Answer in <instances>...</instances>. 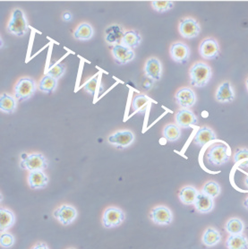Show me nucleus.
I'll return each mask as SVG.
<instances>
[{
    "instance_id": "4be33fe9",
    "label": "nucleus",
    "mask_w": 248,
    "mask_h": 249,
    "mask_svg": "<svg viewBox=\"0 0 248 249\" xmlns=\"http://www.w3.org/2000/svg\"><path fill=\"white\" fill-rule=\"evenodd\" d=\"M16 222V216L10 210L1 208L0 210V231L5 232Z\"/></svg>"
},
{
    "instance_id": "7c9ffc66",
    "label": "nucleus",
    "mask_w": 248,
    "mask_h": 249,
    "mask_svg": "<svg viewBox=\"0 0 248 249\" xmlns=\"http://www.w3.org/2000/svg\"><path fill=\"white\" fill-rule=\"evenodd\" d=\"M149 103H150V99L148 97L145 95H137L133 99L132 108L136 112L143 113L146 110Z\"/></svg>"
},
{
    "instance_id": "58836bf2",
    "label": "nucleus",
    "mask_w": 248,
    "mask_h": 249,
    "mask_svg": "<svg viewBox=\"0 0 248 249\" xmlns=\"http://www.w3.org/2000/svg\"><path fill=\"white\" fill-rule=\"evenodd\" d=\"M32 249H49V247H48V245L46 243H43V242H40V243L37 244V245H35L34 248Z\"/></svg>"
},
{
    "instance_id": "6ab92c4d",
    "label": "nucleus",
    "mask_w": 248,
    "mask_h": 249,
    "mask_svg": "<svg viewBox=\"0 0 248 249\" xmlns=\"http://www.w3.org/2000/svg\"><path fill=\"white\" fill-rule=\"evenodd\" d=\"M216 139H217V136L214 131L208 126H203L195 134L194 142L195 144H197L198 146L203 147L204 145H206L209 142L214 141Z\"/></svg>"
},
{
    "instance_id": "a878e982",
    "label": "nucleus",
    "mask_w": 248,
    "mask_h": 249,
    "mask_svg": "<svg viewBox=\"0 0 248 249\" xmlns=\"http://www.w3.org/2000/svg\"><path fill=\"white\" fill-rule=\"evenodd\" d=\"M221 239L220 233L214 228H208L203 236V243L207 247H213Z\"/></svg>"
},
{
    "instance_id": "bb28decb",
    "label": "nucleus",
    "mask_w": 248,
    "mask_h": 249,
    "mask_svg": "<svg viewBox=\"0 0 248 249\" xmlns=\"http://www.w3.org/2000/svg\"><path fill=\"white\" fill-rule=\"evenodd\" d=\"M93 36V29L89 23H82L73 33V37L76 40H88Z\"/></svg>"
},
{
    "instance_id": "f03ea898",
    "label": "nucleus",
    "mask_w": 248,
    "mask_h": 249,
    "mask_svg": "<svg viewBox=\"0 0 248 249\" xmlns=\"http://www.w3.org/2000/svg\"><path fill=\"white\" fill-rule=\"evenodd\" d=\"M230 157L229 147L224 143H216L210 148L206 153V159L211 164L221 166L228 162Z\"/></svg>"
},
{
    "instance_id": "f704fd0d",
    "label": "nucleus",
    "mask_w": 248,
    "mask_h": 249,
    "mask_svg": "<svg viewBox=\"0 0 248 249\" xmlns=\"http://www.w3.org/2000/svg\"><path fill=\"white\" fill-rule=\"evenodd\" d=\"M152 6L155 11L164 13V12L169 11L170 9H172L174 6V3L169 0H164V1L154 0L152 2Z\"/></svg>"
},
{
    "instance_id": "c03bdc74",
    "label": "nucleus",
    "mask_w": 248,
    "mask_h": 249,
    "mask_svg": "<svg viewBox=\"0 0 248 249\" xmlns=\"http://www.w3.org/2000/svg\"></svg>"
},
{
    "instance_id": "412c9836",
    "label": "nucleus",
    "mask_w": 248,
    "mask_h": 249,
    "mask_svg": "<svg viewBox=\"0 0 248 249\" xmlns=\"http://www.w3.org/2000/svg\"><path fill=\"white\" fill-rule=\"evenodd\" d=\"M213 206H214L213 198L210 197L203 193H199L195 203V207L198 212H200L202 213H207L213 209Z\"/></svg>"
},
{
    "instance_id": "dca6fc26",
    "label": "nucleus",
    "mask_w": 248,
    "mask_h": 249,
    "mask_svg": "<svg viewBox=\"0 0 248 249\" xmlns=\"http://www.w3.org/2000/svg\"><path fill=\"white\" fill-rule=\"evenodd\" d=\"M215 98L216 101L220 103H229L235 100V91L230 82L226 81L219 86L218 90L216 91Z\"/></svg>"
},
{
    "instance_id": "ea45409f",
    "label": "nucleus",
    "mask_w": 248,
    "mask_h": 249,
    "mask_svg": "<svg viewBox=\"0 0 248 249\" xmlns=\"http://www.w3.org/2000/svg\"><path fill=\"white\" fill-rule=\"evenodd\" d=\"M64 19L66 20V21H69V20H71V18H72V16L69 14V13H66L65 15H64Z\"/></svg>"
},
{
    "instance_id": "aec40b11",
    "label": "nucleus",
    "mask_w": 248,
    "mask_h": 249,
    "mask_svg": "<svg viewBox=\"0 0 248 249\" xmlns=\"http://www.w3.org/2000/svg\"><path fill=\"white\" fill-rule=\"evenodd\" d=\"M105 33H106V40L107 43L114 46L121 44V41L124 34V31L121 28V26L114 24L109 26Z\"/></svg>"
},
{
    "instance_id": "5701e85b",
    "label": "nucleus",
    "mask_w": 248,
    "mask_h": 249,
    "mask_svg": "<svg viewBox=\"0 0 248 249\" xmlns=\"http://www.w3.org/2000/svg\"><path fill=\"white\" fill-rule=\"evenodd\" d=\"M199 192L195 187L187 186L181 189L180 192L178 194V196L183 204L190 205V204H195Z\"/></svg>"
},
{
    "instance_id": "20e7f679",
    "label": "nucleus",
    "mask_w": 248,
    "mask_h": 249,
    "mask_svg": "<svg viewBox=\"0 0 248 249\" xmlns=\"http://www.w3.org/2000/svg\"><path fill=\"white\" fill-rule=\"evenodd\" d=\"M36 91V83L31 77H23L15 86V96L17 101L23 102L30 99Z\"/></svg>"
},
{
    "instance_id": "cd10ccee",
    "label": "nucleus",
    "mask_w": 248,
    "mask_h": 249,
    "mask_svg": "<svg viewBox=\"0 0 248 249\" xmlns=\"http://www.w3.org/2000/svg\"><path fill=\"white\" fill-rule=\"evenodd\" d=\"M17 108V102L14 97L2 93L0 97V109L6 113H13Z\"/></svg>"
},
{
    "instance_id": "ddd939ff",
    "label": "nucleus",
    "mask_w": 248,
    "mask_h": 249,
    "mask_svg": "<svg viewBox=\"0 0 248 249\" xmlns=\"http://www.w3.org/2000/svg\"><path fill=\"white\" fill-rule=\"evenodd\" d=\"M135 140L134 134L128 130H121L116 132L108 137V142L118 148H124L129 146Z\"/></svg>"
},
{
    "instance_id": "2eb2a0df",
    "label": "nucleus",
    "mask_w": 248,
    "mask_h": 249,
    "mask_svg": "<svg viewBox=\"0 0 248 249\" xmlns=\"http://www.w3.org/2000/svg\"><path fill=\"white\" fill-rule=\"evenodd\" d=\"M112 54L115 60L121 65L131 62L136 57V54L133 50L121 44L113 46Z\"/></svg>"
},
{
    "instance_id": "a19ab883",
    "label": "nucleus",
    "mask_w": 248,
    "mask_h": 249,
    "mask_svg": "<svg viewBox=\"0 0 248 249\" xmlns=\"http://www.w3.org/2000/svg\"><path fill=\"white\" fill-rule=\"evenodd\" d=\"M244 204H245V206H246V207H247V208H248V198L246 199V200H245V202H244Z\"/></svg>"
},
{
    "instance_id": "c756f323",
    "label": "nucleus",
    "mask_w": 248,
    "mask_h": 249,
    "mask_svg": "<svg viewBox=\"0 0 248 249\" xmlns=\"http://www.w3.org/2000/svg\"><path fill=\"white\" fill-rule=\"evenodd\" d=\"M245 229V224L240 219L238 218H232L228 223L226 224V231L230 235H237L241 234Z\"/></svg>"
},
{
    "instance_id": "7ed1b4c3",
    "label": "nucleus",
    "mask_w": 248,
    "mask_h": 249,
    "mask_svg": "<svg viewBox=\"0 0 248 249\" xmlns=\"http://www.w3.org/2000/svg\"><path fill=\"white\" fill-rule=\"evenodd\" d=\"M28 30V23L23 12L21 9H15L12 14L11 20L7 25V32L16 35L23 36Z\"/></svg>"
},
{
    "instance_id": "4468645a",
    "label": "nucleus",
    "mask_w": 248,
    "mask_h": 249,
    "mask_svg": "<svg viewBox=\"0 0 248 249\" xmlns=\"http://www.w3.org/2000/svg\"><path fill=\"white\" fill-rule=\"evenodd\" d=\"M176 123L182 128H188L191 125L197 124V117L188 108H182L176 115Z\"/></svg>"
},
{
    "instance_id": "2f4dec72",
    "label": "nucleus",
    "mask_w": 248,
    "mask_h": 249,
    "mask_svg": "<svg viewBox=\"0 0 248 249\" xmlns=\"http://www.w3.org/2000/svg\"><path fill=\"white\" fill-rule=\"evenodd\" d=\"M234 162L239 166V168H248V149L240 148L237 149L234 154Z\"/></svg>"
},
{
    "instance_id": "79ce46f5",
    "label": "nucleus",
    "mask_w": 248,
    "mask_h": 249,
    "mask_svg": "<svg viewBox=\"0 0 248 249\" xmlns=\"http://www.w3.org/2000/svg\"><path fill=\"white\" fill-rule=\"evenodd\" d=\"M245 182H246V185L248 187V177L246 178V180H245Z\"/></svg>"
},
{
    "instance_id": "39448f33",
    "label": "nucleus",
    "mask_w": 248,
    "mask_h": 249,
    "mask_svg": "<svg viewBox=\"0 0 248 249\" xmlns=\"http://www.w3.org/2000/svg\"><path fill=\"white\" fill-rule=\"evenodd\" d=\"M48 160L41 153H33L29 155H23L20 166L23 170L31 171L44 170L48 168Z\"/></svg>"
},
{
    "instance_id": "9b49d317",
    "label": "nucleus",
    "mask_w": 248,
    "mask_h": 249,
    "mask_svg": "<svg viewBox=\"0 0 248 249\" xmlns=\"http://www.w3.org/2000/svg\"><path fill=\"white\" fill-rule=\"evenodd\" d=\"M170 57L177 63L185 64L190 58L191 51L189 47L183 42H175L170 47Z\"/></svg>"
},
{
    "instance_id": "f257e3e1",
    "label": "nucleus",
    "mask_w": 248,
    "mask_h": 249,
    "mask_svg": "<svg viewBox=\"0 0 248 249\" xmlns=\"http://www.w3.org/2000/svg\"><path fill=\"white\" fill-rule=\"evenodd\" d=\"M190 83L193 86L202 88L208 85L210 80L213 76L212 68L203 62H197L194 64L192 68L189 70Z\"/></svg>"
},
{
    "instance_id": "e433bc0d",
    "label": "nucleus",
    "mask_w": 248,
    "mask_h": 249,
    "mask_svg": "<svg viewBox=\"0 0 248 249\" xmlns=\"http://www.w3.org/2000/svg\"><path fill=\"white\" fill-rule=\"evenodd\" d=\"M15 237L10 234V233L3 232L1 233V236H0V245L2 248H5V249H9L12 248L15 244Z\"/></svg>"
},
{
    "instance_id": "a211bd4d",
    "label": "nucleus",
    "mask_w": 248,
    "mask_h": 249,
    "mask_svg": "<svg viewBox=\"0 0 248 249\" xmlns=\"http://www.w3.org/2000/svg\"><path fill=\"white\" fill-rule=\"evenodd\" d=\"M144 73L149 78L154 81H159L162 74V67L159 60L155 57L148 59L144 67Z\"/></svg>"
},
{
    "instance_id": "37998d69",
    "label": "nucleus",
    "mask_w": 248,
    "mask_h": 249,
    "mask_svg": "<svg viewBox=\"0 0 248 249\" xmlns=\"http://www.w3.org/2000/svg\"><path fill=\"white\" fill-rule=\"evenodd\" d=\"M246 86H247V89H248V80H247V83H246Z\"/></svg>"
},
{
    "instance_id": "6e6552de",
    "label": "nucleus",
    "mask_w": 248,
    "mask_h": 249,
    "mask_svg": "<svg viewBox=\"0 0 248 249\" xmlns=\"http://www.w3.org/2000/svg\"><path fill=\"white\" fill-rule=\"evenodd\" d=\"M199 53L204 59H215L220 56V45L213 38L204 39L199 47Z\"/></svg>"
},
{
    "instance_id": "c85d7f7f",
    "label": "nucleus",
    "mask_w": 248,
    "mask_h": 249,
    "mask_svg": "<svg viewBox=\"0 0 248 249\" xmlns=\"http://www.w3.org/2000/svg\"><path fill=\"white\" fill-rule=\"evenodd\" d=\"M163 136L169 142L177 141L181 136L180 127L177 124H168L164 128Z\"/></svg>"
},
{
    "instance_id": "473e14b6",
    "label": "nucleus",
    "mask_w": 248,
    "mask_h": 249,
    "mask_svg": "<svg viewBox=\"0 0 248 249\" xmlns=\"http://www.w3.org/2000/svg\"><path fill=\"white\" fill-rule=\"evenodd\" d=\"M56 85H57L56 79L47 74L40 81L39 88H40V91H44V92H52V91H55Z\"/></svg>"
},
{
    "instance_id": "f3484780",
    "label": "nucleus",
    "mask_w": 248,
    "mask_h": 249,
    "mask_svg": "<svg viewBox=\"0 0 248 249\" xmlns=\"http://www.w3.org/2000/svg\"><path fill=\"white\" fill-rule=\"evenodd\" d=\"M28 183L32 189H42L48 186L49 178L42 170L31 171L29 173Z\"/></svg>"
},
{
    "instance_id": "423d86ee",
    "label": "nucleus",
    "mask_w": 248,
    "mask_h": 249,
    "mask_svg": "<svg viewBox=\"0 0 248 249\" xmlns=\"http://www.w3.org/2000/svg\"><path fill=\"white\" fill-rule=\"evenodd\" d=\"M125 219L124 212L117 207L107 208L102 215V225L107 229L120 226Z\"/></svg>"
},
{
    "instance_id": "1a4fd4ad",
    "label": "nucleus",
    "mask_w": 248,
    "mask_h": 249,
    "mask_svg": "<svg viewBox=\"0 0 248 249\" xmlns=\"http://www.w3.org/2000/svg\"><path fill=\"white\" fill-rule=\"evenodd\" d=\"M178 30L182 37L186 39H193L197 37L201 33V26L195 19L185 18L181 20Z\"/></svg>"
},
{
    "instance_id": "c9c22d12",
    "label": "nucleus",
    "mask_w": 248,
    "mask_h": 249,
    "mask_svg": "<svg viewBox=\"0 0 248 249\" xmlns=\"http://www.w3.org/2000/svg\"><path fill=\"white\" fill-rule=\"evenodd\" d=\"M65 69H66V67H65L64 64H61V63L55 64V65H53V66L49 69V71L47 72V74L57 80L58 78H60L63 74H64V73H65Z\"/></svg>"
},
{
    "instance_id": "0eeeda50",
    "label": "nucleus",
    "mask_w": 248,
    "mask_h": 249,
    "mask_svg": "<svg viewBox=\"0 0 248 249\" xmlns=\"http://www.w3.org/2000/svg\"><path fill=\"white\" fill-rule=\"evenodd\" d=\"M77 210L69 204H63L53 213L54 218L65 226L73 223V221L77 218Z\"/></svg>"
},
{
    "instance_id": "9d476101",
    "label": "nucleus",
    "mask_w": 248,
    "mask_h": 249,
    "mask_svg": "<svg viewBox=\"0 0 248 249\" xmlns=\"http://www.w3.org/2000/svg\"><path fill=\"white\" fill-rule=\"evenodd\" d=\"M150 217L157 225H169L173 221L172 212L164 205H159L152 208Z\"/></svg>"
},
{
    "instance_id": "72a5a7b5",
    "label": "nucleus",
    "mask_w": 248,
    "mask_h": 249,
    "mask_svg": "<svg viewBox=\"0 0 248 249\" xmlns=\"http://www.w3.org/2000/svg\"><path fill=\"white\" fill-rule=\"evenodd\" d=\"M220 185L215 181H209L203 186V191L202 193L207 195L212 198L217 197L220 194Z\"/></svg>"
},
{
    "instance_id": "4c0bfd02",
    "label": "nucleus",
    "mask_w": 248,
    "mask_h": 249,
    "mask_svg": "<svg viewBox=\"0 0 248 249\" xmlns=\"http://www.w3.org/2000/svg\"><path fill=\"white\" fill-rule=\"evenodd\" d=\"M97 85H98V76L96 75V76L90 78L89 81H87L85 83L84 88L87 92H89L90 94H93L96 91Z\"/></svg>"
},
{
    "instance_id": "f8f14e48",
    "label": "nucleus",
    "mask_w": 248,
    "mask_h": 249,
    "mask_svg": "<svg viewBox=\"0 0 248 249\" xmlns=\"http://www.w3.org/2000/svg\"><path fill=\"white\" fill-rule=\"evenodd\" d=\"M175 99L177 103L182 108H191L196 102V95L195 91L188 87L181 88L177 91Z\"/></svg>"
},
{
    "instance_id": "393cba45",
    "label": "nucleus",
    "mask_w": 248,
    "mask_h": 249,
    "mask_svg": "<svg viewBox=\"0 0 248 249\" xmlns=\"http://www.w3.org/2000/svg\"><path fill=\"white\" fill-rule=\"evenodd\" d=\"M226 245L229 249H248V239L244 235H230Z\"/></svg>"
},
{
    "instance_id": "b1692460",
    "label": "nucleus",
    "mask_w": 248,
    "mask_h": 249,
    "mask_svg": "<svg viewBox=\"0 0 248 249\" xmlns=\"http://www.w3.org/2000/svg\"><path fill=\"white\" fill-rule=\"evenodd\" d=\"M141 41L142 38L140 34L136 31H128L124 33V37L121 41V45L133 50L140 45Z\"/></svg>"
}]
</instances>
